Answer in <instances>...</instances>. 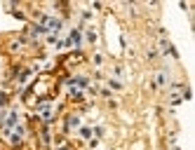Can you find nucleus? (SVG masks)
I'll return each mask as SVG.
<instances>
[{"label": "nucleus", "instance_id": "nucleus-2", "mask_svg": "<svg viewBox=\"0 0 195 150\" xmlns=\"http://www.w3.org/2000/svg\"><path fill=\"white\" fill-rule=\"evenodd\" d=\"M59 150H68V148H66V145H63V148H59Z\"/></svg>", "mask_w": 195, "mask_h": 150}, {"label": "nucleus", "instance_id": "nucleus-1", "mask_svg": "<svg viewBox=\"0 0 195 150\" xmlns=\"http://www.w3.org/2000/svg\"><path fill=\"white\" fill-rule=\"evenodd\" d=\"M80 134H82V138H89V134H92V132H89V129H80Z\"/></svg>", "mask_w": 195, "mask_h": 150}]
</instances>
